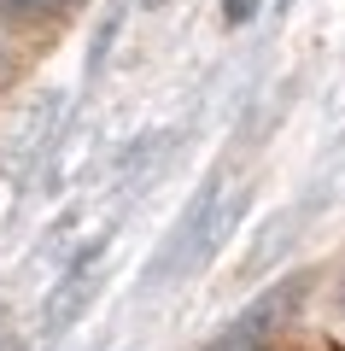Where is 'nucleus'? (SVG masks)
<instances>
[{
  "instance_id": "obj_1",
  "label": "nucleus",
  "mask_w": 345,
  "mask_h": 351,
  "mask_svg": "<svg viewBox=\"0 0 345 351\" xmlns=\"http://www.w3.org/2000/svg\"><path fill=\"white\" fill-rule=\"evenodd\" d=\"M293 299H298V281H287V287L263 293V299L252 304L240 322H228V334H217L205 351H270V334L281 328V316L293 311Z\"/></svg>"
},
{
  "instance_id": "obj_2",
  "label": "nucleus",
  "mask_w": 345,
  "mask_h": 351,
  "mask_svg": "<svg viewBox=\"0 0 345 351\" xmlns=\"http://www.w3.org/2000/svg\"><path fill=\"white\" fill-rule=\"evenodd\" d=\"M71 0H0V18L6 24H41V18H53V12H64Z\"/></svg>"
},
{
  "instance_id": "obj_3",
  "label": "nucleus",
  "mask_w": 345,
  "mask_h": 351,
  "mask_svg": "<svg viewBox=\"0 0 345 351\" xmlns=\"http://www.w3.org/2000/svg\"><path fill=\"white\" fill-rule=\"evenodd\" d=\"M340 311H345V281H340Z\"/></svg>"
}]
</instances>
